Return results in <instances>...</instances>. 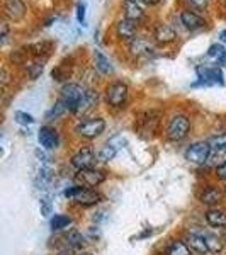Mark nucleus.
<instances>
[{
  "label": "nucleus",
  "instance_id": "obj_1",
  "mask_svg": "<svg viewBox=\"0 0 226 255\" xmlns=\"http://www.w3.org/2000/svg\"><path fill=\"white\" fill-rule=\"evenodd\" d=\"M84 97H85V89H82L79 84L63 85L61 94H60V101L67 106V109L70 113H79Z\"/></svg>",
  "mask_w": 226,
  "mask_h": 255
},
{
  "label": "nucleus",
  "instance_id": "obj_2",
  "mask_svg": "<svg viewBox=\"0 0 226 255\" xmlns=\"http://www.w3.org/2000/svg\"><path fill=\"white\" fill-rule=\"evenodd\" d=\"M65 197L75 201L77 204H82V206H92V204H97L99 201L102 199V196L96 192L94 189L84 187V186H75V187H68L65 191Z\"/></svg>",
  "mask_w": 226,
  "mask_h": 255
},
{
  "label": "nucleus",
  "instance_id": "obj_3",
  "mask_svg": "<svg viewBox=\"0 0 226 255\" xmlns=\"http://www.w3.org/2000/svg\"><path fill=\"white\" fill-rule=\"evenodd\" d=\"M189 129H191V121H189L187 116L184 114H177L168 121L167 126V136L172 141H180L189 134Z\"/></svg>",
  "mask_w": 226,
  "mask_h": 255
},
{
  "label": "nucleus",
  "instance_id": "obj_4",
  "mask_svg": "<svg viewBox=\"0 0 226 255\" xmlns=\"http://www.w3.org/2000/svg\"><path fill=\"white\" fill-rule=\"evenodd\" d=\"M197 80L196 84H192V87H197V85H223L225 84V75H223V70L220 67H197Z\"/></svg>",
  "mask_w": 226,
  "mask_h": 255
},
{
  "label": "nucleus",
  "instance_id": "obj_5",
  "mask_svg": "<svg viewBox=\"0 0 226 255\" xmlns=\"http://www.w3.org/2000/svg\"><path fill=\"white\" fill-rule=\"evenodd\" d=\"M106 129V121L102 118H92V119H85L82 121L79 126L75 128V133L82 138L94 139L99 134H102Z\"/></svg>",
  "mask_w": 226,
  "mask_h": 255
},
{
  "label": "nucleus",
  "instance_id": "obj_6",
  "mask_svg": "<svg viewBox=\"0 0 226 255\" xmlns=\"http://www.w3.org/2000/svg\"><path fill=\"white\" fill-rule=\"evenodd\" d=\"M211 157V146L208 141H196L186 150V160L196 165H203Z\"/></svg>",
  "mask_w": 226,
  "mask_h": 255
},
{
  "label": "nucleus",
  "instance_id": "obj_7",
  "mask_svg": "<svg viewBox=\"0 0 226 255\" xmlns=\"http://www.w3.org/2000/svg\"><path fill=\"white\" fill-rule=\"evenodd\" d=\"M75 180L79 184H82L84 187L94 189L97 186H101L106 180V174L102 170H97V168H84V170H79L75 175Z\"/></svg>",
  "mask_w": 226,
  "mask_h": 255
},
{
  "label": "nucleus",
  "instance_id": "obj_8",
  "mask_svg": "<svg viewBox=\"0 0 226 255\" xmlns=\"http://www.w3.org/2000/svg\"><path fill=\"white\" fill-rule=\"evenodd\" d=\"M106 96H108V102L113 108H121L128 99V85L122 82H114L106 90Z\"/></svg>",
  "mask_w": 226,
  "mask_h": 255
},
{
  "label": "nucleus",
  "instance_id": "obj_9",
  "mask_svg": "<svg viewBox=\"0 0 226 255\" xmlns=\"http://www.w3.org/2000/svg\"><path fill=\"white\" fill-rule=\"evenodd\" d=\"M96 163V155L90 148H84L80 150L77 155H73L72 158V165L79 170H84V168H94L92 165Z\"/></svg>",
  "mask_w": 226,
  "mask_h": 255
},
{
  "label": "nucleus",
  "instance_id": "obj_10",
  "mask_svg": "<svg viewBox=\"0 0 226 255\" xmlns=\"http://www.w3.org/2000/svg\"><path fill=\"white\" fill-rule=\"evenodd\" d=\"M3 12L12 20H19L26 14V5L22 0H3Z\"/></svg>",
  "mask_w": 226,
  "mask_h": 255
},
{
  "label": "nucleus",
  "instance_id": "obj_11",
  "mask_svg": "<svg viewBox=\"0 0 226 255\" xmlns=\"http://www.w3.org/2000/svg\"><path fill=\"white\" fill-rule=\"evenodd\" d=\"M38 141H39L41 146L48 148V150L56 148V146H58V133H56L53 128L43 126L39 129V133H38Z\"/></svg>",
  "mask_w": 226,
  "mask_h": 255
},
{
  "label": "nucleus",
  "instance_id": "obj_12",
  "mask_svg": "<svg viewBox=\"0 0 226 255\" xmlns=\"http://www.w3.org/2000/svg\"><path fill=\"white\" fill-rule=\"evenodd\" d=\"M136 20H131V19H121L116 26V31H117V36L121 39H128V41H133L134 36H136Z\"/></svg>",
  "mask_w": 226,
  "mask_h": 255
},
{
  "label": "nucleus",
  "instance_id": "obj_13",
  "mask_svg": "<svg viewBox=\"0 0 226 255\" xmlns=\"http://www.w3.org/2000/svg\"><path fill=\"white\" fill-rule=\"evenodd\" d=\"M180 20H182V24L189 31H197V29H201V27H204V24H206L203 17H199V15L192 10H184L182 14H180Z\"/></svg>",
  "mask_w": 226,
  "mask_h": 255
},
{
  "label": "nucleus",
  "instance_id": "obj_14",
  "mask_svg": "<svg viewBox=\"0 0 226 255\" xmlns=\"http://www.w3.org/2000/svg\"><path fill=\"white\" fill-rule=\"evenodd\" d=\"M186 244L191 250H194L196 254H208L209 249L206 245V240H204V235H197V233H189L186 237Z\"/></svg>",
  "mask_w": 226,
  "mask_h": 255
},
{
  "label": "nucleus",
  "instance_id": "obj_15",
  "mask_svg": "<svg viewBox=\"0 0 226 255\" xmlns=\"http://www.w3.org/2000/svg\"><path fill=\"white\" fill-rule=\"evenodd\" d=\"M155 39L158 41V43H172V41H175L177 38V34H175V31L172 29L168 24H157V27H155V32H153Z\"/></svg>",
  "mask_w": 226,
  "mask_h": 255
},
{
  "label": "nucleus",
  "instance_id": "obj_16",
  "mask_svg": "<svg viewBox=\"0 0 226 255\" xmlns=\"http://www.w3.org/2000/svg\"><path fill=\"white\" fill-rule=\"evenodd\" d=\"M122 10H124L126 19L139 20L143 17V9L136 0H124V2H122Z\"/></svg>",
  "mask_w": 226,
  "mask_h": 255
},
{
  "label": "nucleus",
  "instance_id": "obj_17",
  "mask_svg": "<svg viewBox=\"0 0 226 255\" xmlns=\"http://www.w3.org/2000/svg\"><path fill=\"white\" fill-rule=\"evenodd\" d=\"M206 221H208V225L213 226V228H223V226H226V213L223 209L211 208L206 213Z\"/></svg>",
  "mask_w": 226,
  "mask_h": 255
},
{
  "label": "nucleus",
  "instance_id": "obj_18",
  "mask_svg": "<svg viewBox=\"0 0 226 255\" xmlns=\"http://www.w3.org/2000/svg\"><path fill=\"white\" fill-rule=\"evenodd\" d=\"M129 51L134 56H141V55H150V51H153V46L143 38H134L133 41H129Z\"/></svg>",
  "mask_w": 226,
  "mask_h": 255
},
{
  "label": "nucleus",
  "instance_id": "obj_19",
  "mask_svg": "<svg viewBox=\"0 0 226 255\" xmlns=\"http://www.w3.org/2000/svg\"><path fill=\"white\" fill-rule=\"evenodd\" d=\"M221 201V192L216 187H206L204 192L201 194V203L206 204V206H216Z\"/></svg>",
  "mask_w": 226,
  "mask_h": 255
},
{
  "label": "nucleus",
  "instance_id": "obj_20",
  "mask_svg": "<svg viewBox=\"0 0 226 255\" xmlns=\"http://www.w3.org/2000/svg\"><path fill=\"white\" fill-rule=\"evenodd\" d=\"M94 60H96V67L101 73H113V70H114L113 65H111L109 58L102 51L96 49V51H94Z\"/></svg>",
  "mask_w": 226,
  "mask_h": 255
},
{
  "label": "nucleus",
  "instance_id": "obj_21",
  "mask_svg": "<svg viewBox=\"0 0 226 255\" xmlns=\"http://www.w3.org/2000/svg\"><path fill=\"white\" fill-rule=\"evenodd\" d=\"M67 242H68V245L73 247V249H85V245H87V240H85V237L82 235V232H79V230H75V228H72L68 232Z\"/></svg>",
  "mask_w": 226,
  "mask_h": 255
},
{
  "label": "nucleus",
  "instance_id": "obj_22",
  "mask_svg": "<svg viewBox=\"0 0 226 255\" xmlns=\"http://www.w3.org/2000/svg\"><path fill=\"white\" fill-rule=\"evenodd\" d=\"M97 101H99V96H97L96 90L87 89V90H85V97H84V101H82V104H80L79 113H85V111H87V109L94 108V106L97 104Z\"/></svg>",
  "mask_w": 226,
  "mask_h": 255
},
{
  "label": "nucleus",
  "instance_id": "obj_23",
  "mask_svg": "<svg viewBox=\"0 0 226 255\" xmlns=\"http://www.w3.org/2000/svg\"><path fill=\"white\" fill-rule=\"evenodd\" d=\"M208 56L215 58L218 63L226 65V48H223L221 44H211L208 49Z\"/></svg>",
  "mask_w": 226,
  "mask_h": 255
},
{
  "label": "nucleus",
  "instance_id": "obj_24",
  "mask_svg": "<svg viewBox=\"0 0 226 255\" xmlns=\"http://www.w3.org/2000/svg\"><path fill=\"white\" fill-rule=\"evenodd\" d=\"M204 240H206V245L211 254H220L221 249H223V240L218 238L216 235H211V233H204Z\"/></svg>",
  "mask_w": 226,
  "mask_h": 255
},
{
  "label": "nucleus",
  "instance_id": "obj_25",
  "mask_svg": "<svg viewBox=\"0 0 226 255\" xmlns=\"http://www.w3.org/2000/svg\"><path fill=\"white\" fill-rule=\"evenodd\" d=\"M72 225V218L67 215H55L51 218V228L53 230H65Z\"/></svg>",
  "mask_w": 226,
  "mask_h": 255
},
{
  "label": "nucleus",
  "instance_id": "obj_26",
  "mask_svg": "<svg viewBox=\"0 0 226 255\" xmlns=\"http://www.w3.org/2000/svg\"><path fill=\"white\" fill-rule=\"evenodd\" d=\"M116 151H117V148L113 146L111 143H108V145L102 146L101 150H99L97 158L101 160V162H109V160H113L114 157H116Z\"/></svg>",
  "mask_w": 226,
  "mask_h": 255
},
{
  "label": "nucleus",
  "instance_id": "obj_27",
  "mask_svg": "<svg viewBox=\"0 0 226 255\" xmlns=\"http://www.w3.org/2000/svg\"><path fill=\"white\" fill-rule=\"evenodd\" d=\"M211 146V151H216V150H226V134H215L209 139H206Z\"/></svg>",
  "mask_w": 226,
  "mask_h": 255
},
{
  "label": "nucleus",
  "instance_id": "obj_28",
  "mask_svg": "<svg viewBox=\"0 0 226 255\" xmlns=\"http://www.w3.org/2000/svg\"><path fill=\"white\" fill-rule=\"evenodd\" d=\"M168 255H191V249L184 242H174L168 249Z\"/></svg>",
  "mask_w": 226,
  "mask_h": 255
},
{
  "label": "nucleus",
  "instance_id": "obj_29",
  "mask_svg": "<svg viewBox=\"0 0 226 255\" xmlns=\"http://www.w3.org/2000/svg\"><path fill=\"white\" fill-rule=\"evenodd\" d=\"M67 111H68V109H67V106H65L63 102H61L60 99H58V101H56V104L53 106V108L49 109L48 113H46V119H55V118H60L61 114L67 113Z\"/></svg>",
  "mask_w": 226,
  "mask_h": 255
},
{
  "label": "nucleus",
  "instance_id": "obj_30",
  "mask_svg": "<svg viewBox=\"0 0 226 255\" xmlns=\"http://www.w3.org/2000/svg\"><path fill=\"white\" fill-rule=\"evenodd\" d=\"M209 163H213V165L220 167L226 163V150H216V151H211V157L208 160Z\"/></svg>",
  "mask_w": 226,
  "mask_h": 255
},
{
  "label": "nucleus",
  "instance_id": "obj_31",
  "mask_svg": "<svg viewBox=\"0 0 226 255\" xmlns=\"http://www.w3.org/2000/svg\"><path fill=\"white\" fill-rule=\"evenodd\" d=\"M43 67H44V60H36L34 63H31L29 67H27V73H29V77L32 80L38 79L41 75V72H43Z\"/></svg>",
  "mask_w": 226,
  "mask_h": 255
},
{
  "label": "nucleus",
  "instance_id": "obj_32",
  "mask_svg": "<svg viewBox=\"0 0 226 255\" xmlns=\"http://www.w3.org/2000/svg\"><path fill=\"white\" fill-rule=\"evenodd\" d=\"M15 121H17L19 125H32V123H34V118H32L31 114H27V113L17 111V113H15Z\"/></svg>",
  "mask_w": 226,
  "mask_h": 255
},
{
  "label": "nucleus",
  "instance_id": "obj_33",
  "mask_svg": "<svg viewBox=\"0 0 226 255\" xmlns=\"http://www.w3.org/2000/svg\"><path fill=\"white\" fill-rule=\"evenodd\" d=\"M77 19H79L80 24L85 22V3L80 2L79 5H77Z\"/></svg>",
  "mask_w": 226,
  "mask_h": 255
},
{
  "label": "nucleus",
  "instance_id": "obj_34",
  "mask_svg": "<svg viewBox=\"0 0 226 255\" xmlns=\"http://www.w3.org/2000/svg\"><path fill=\"white\" fill-rule=\"evenodd\" d=\"M187 2L191 3V5H194L196 9H206L209 0H187Z\"/></svg>",
  "mask_w": 226,
  "mask_h": 255
},
{
  "label": "nucleus",
  "instance_id": "obj_35",
  "mask_svg": "<svg viewBox=\"0 0 226 255\" xmlns=\"http://www.w3.org/2000/svg\"><path fill=\"white\" fill-rule=\"evenodd\" d=\"M49 211H51V206H49V201L48 199H43L41 201V213H43V216H48Z\"/></svg>",
  "mask_w": 226,
  "mask_h": 255
},
{
  "label": "nucleus",
  "instance_id": "obj_36",
  "mask_svg": "<svg viewBox=\"0 0 226 255\" xmlns=\"http://www.w3.org/2000/svg\"><path fill=\"white\" fill-rule=\"evenodd\" d=\"M216 175L220 177L221 180H226V163H223V165L216 167Z\"/></svg>",
  "mask_w": 226,
  "mask_h": 255
},
{
  "label": "nucleus",
  "instance_id": "obj_37",
  "mask_svg": "<svg viewBox=\"0 0 226 255\" xmlns=\"http://www.w3.org/2000/svg\"><path fill=\"white\" fill-rule=\"evenodd\" d=\"M7 34H9V27H7V24H2V36H0L2 38V44L7 41Z\"/></svg>",
  "mask_w": 226,
  "mask_h": 255
},
{
  "label": "nucleus",
  "instance_id": "obj_38",
  "mask_svg": "<svg viewBox=\"0 0 226 255\" xmlns=\"http://www.w3.org/2000/svg\"><path fill=\"white\" fill-rule=\"evenodd\" d=\"M55 255H73V254H72V250H70L68 247H67V249H61V250H58V252H56Z\"/></svg>",
  "mask_w": 226,
  "mask_h": 255
},
{
  "label": "nucleus",
  "instance_id": "obj_39",
  "mask_svg": "<svg viewBox=\"0 0 226 255\" xmlns=\"http://www.w3.org/2000/svg\"><path fill=\"white\" fill-rule=\"evenodd\" d=\"M220 39L223 41V43H226V29L220 32Z\"/></svg>",
  "mask_w": 226,
  "mask_h": 255
},
{
  "label": "nucleus",
  "instance_id": "obj_40",
  "mask_svg": "<svg viewBox=\"0 0 226 255\" xmlns=\"http://www.w3.org/2000/svg\"><path fill=\"white\" fill-rule=\"evenodd\" d=\"M141 2H145V3H148V5H153V3H157L158 0H141Z\"/></svg>",
  "mask_w": 226,
  "mask_h": 255
},
{
  "label": "nucleus",
  "instance_id": "obj_41",
  "mask_svg": "<svg viewBox=\"0 0 226 255\" xmlns=\"http://www.w3.org/2000/svg\"><path fill=\"white\" fill-rule=\"evenodd\" d=\"M80 255H92V254H90V252H82Z\"/></svg>",
  "mask_w": 226,
  "mask_h": 255
},
{
  "label": "nucleus",
  "instance_id": "obj_42",
  "mask_svg": "<svg viewBox=\"0 0 226 255\" xmlns=\"http://www.w3.org/2000/svg\"><path fill=\"white\" fill-rule=\"evenodd\" d=\"M225 192H226V187H225Z\"/></svg>",
  "mask_w": 226,
  "mask_h": 255
},
{
  "label": "nucleus",
  "instance_id": "obj_43",
  "mask_svg": "<svg viewBox=\"0 0 226 255\" xmlns=\"http://www.w3.org/2000/svg\"><path fill=\"white\" fill-rule=\"evenodd\" d=\"M225 2H226V0H225Z\"/></svg>",
  "mask_w": 226,
  "mask_h": 255
}]
</instances>
